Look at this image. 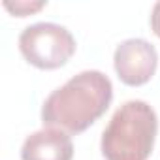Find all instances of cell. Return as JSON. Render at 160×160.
<instances>
[{
	"mask_svg": "<svg viewBox=\"0 0 160 160\" xmlns=\"http://www.w3.org/2000/svg\"><path fill=\"white\" fill-rule=\"evenodd\" d=\"M111 100V79L100 70H83L45 98L42 122L66 134H81L108 111Z\"/></svg>",
	"mask_w": 160,
	"mask_h": 160,
	"instance_id": "1",
	"label": "cell"
},
{
	"mask_svg": "<svg viewBox=\"0 0 160 160\" xmlns=\"http://www.w3.org/2000/svg\"><path fill=\"white\" fill-rule=\"evenodd\" d=\"M158 134V117L145 100L124 102L109 119L102 134L106 160H147Z\"/></svg>",
	"mask_w": 160,
	"mask_h": 160,
	"instance_id": "2",
	"label": "cell"
},
{
	"mask_svg": "<svg viewBox=\"0 0 160 160\" xmlns=\"http://www.w3.org/2000/svg\"><path fill=\"white\" fill-rule=\"evenodd\" d=\"M19 51L32 66L55 70L64 66L75 53V38L58 23L40 21L21 30Z\"/></svg>",
	"mask_w": 160,
	"mask_h": 160,
	"instance_id": "3",
	"label": "cell"
},
{
	"mask_svg": "<svg viewBox=\"0 0 160 160\" xmlns=\"http://www.w3.org/2000/svg\"><path fill=\"white\" fill-rule=\"evenodd\" d=\"M113 66L124 85H145L147 81H151L158 66L156 47L143 38H128L117 45Z\"/></svg>",
	"mask_w": 160,
	"mask_h": 160,
	"instance_id": "4",
	"label": "cell"
},
{
	"mask_svg": "<svg viewBox=\"0 0 160 160\" xmlns=\"http://www.w3.org/2000/svg\"><path fill=\"white\" fill-rule=\"evenodd\" d=\"M73 143L70 134L47 128L32 132L27 136L21 147V160H72Z\"/></svg>",
	"mask_w": 160,
	"mask_h": 160,
	"instance_id": "5",
	"label": "cell"
},
{
	"mask_svg": "<svg viewBox=\"0 0 160 160\" xmlns=\"http://www.w3.org/2000/svg\"><path fill=\"white\" fill-rule=\"evenodd\" d=\"M4 8L12 13H15L17 17H27L34 12H40L47 2H43V0H15V2H12V0H4Z\"/></svg>",
	"mask_w": 160,
	"mask_h": 160,
	"instance_id": "6",
	"label": "cell"
},
{
	"mask_svg": "<svg viewBox=\"0 0 160 160\" xmlns=\"http://www.w3.org/2000/svg\"><path fill=\"white\" fill-rule=\"evenodd\" d=\"M151 28L160 38V0H158V2H154V6L151 10Z\"/></svg>",
	"mask_w": 160,
	"mask_h": 160,
	"instance_id": "7",
	"label": "cell"
}]
</instances>
